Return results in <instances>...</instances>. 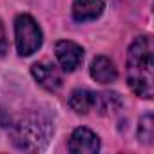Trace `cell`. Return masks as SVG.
<instances>
[{
    "label": "cell",
    "instance_id": "8",
    "mask_svg": "<svg viewBox=\"0 0 154 154\" xmlns=\"http://www.w3.org/2000/svg\"><path fill=\"white\" fill-rule=\"evenodd\" d=\"M91 76L98 84H112L118 76V71L107 56H96L91 63Z\"/></svg>",
    "mask_w": 154,
    "mask_h": 154
},
{
    "label": "cell",
    "instance_id": "6",
    "mask_svg": "<svg viewBox=\"0 0 154 154\" xmlns=\"http://www.w3.org/2000/svg\"><path fill=\"white\" fill-rule=\"evenodd\" d=\"M31 72L35 76V80L47 91H56L60 85H62V74L60 71L47 63V62H38L31 67Z\"/></svg>",
    "mask_w": 154,
    "mask_h": 154
},
{
    "label": "cell",
    "instance_id": "7",
    "mask_svg": "<svg viewBox=\"0 0 154 154\" xmlns=\"http://www.w3.org/2000/svg\"><path fill=\"white\" fill-rule=\"evenodd\" d=\"M105 8V0H74L72 17L78 22H89L102 15Z\"/></svg>",
    "mask_w": 154,
    "mask_h": 154
},
{
    "label": "cell",
    "instance_id": "4",
    "mask_svg": "<svg viewBox=\"0 0 154 154\" xmlns=\"http://www.w3.org/2000/svg\"><path fill=\"white\" fill-rule=\"evenodd\" d=\"M54 53H56V58H58L62 69L63 71H69V72L78 67L80 62H82V58H84L82 45L74 44L71 40H60V42H56Z\"/></svg>",
    "mask_w": 154,
    "mask_h": 154
},
{
    "label": "cell",
    "instance_id": "5",
    "mask_svg": "<svg viewBox=\"0 0 154 154\" xmlns=\"http://www.w3.org/2000/svg\"><path fill=\"white\" fill-rule=\"evenodd\" d=\"M98 149H100V140L93 131L80 127L71 134L69 150L72 154H93V152H98Z\"/></svg>",
    "mask_w": 154,
    "mask_h": 154
},
{
    "label": "cell",
    "instance_id": "12",
    "mask_svg": "<svg viewBox=\"0 0 154 154\" xmlns=\"http://www.w3.org/2000/svg\"><path fill=\"white\" fill-rule=\"evenodd\" d=\"M8 53V40H6V31H4V26L0 22V56H4Z\"/></svg>",
    "mask_w": 154,
    "mask_h": 154
},
{
    "label": "cell",
    "instance_id": "3",
    "mask_svg": "<svg viewBox=\"0 0 154 154\" xmlns=\"http://www.w3.org/2000/svg\"><path fill=\"white\" fill-rule=\"evenodd\" d=\"M15 36L17 51L20 56H29L42 45V31L33 17L18 15L15 20Z\"/></svg>",
    "mask_w": 154,
    "mask_h": 154
},
{
    "label": "cell",
    "instance_id": "10",
    "mask_svg": "<svg viewBox=\"0 0 154 154\" xmlns=\"http://www.w3.org/2000/svg\"><path fill=\"white\" fill-rule=\"evenodd\" d=\"M122 96L118 93H111V91H105V93H96V103H94V109L100 112V114H111V112H116L120 107H122Z\"/></svg>",
    "mask_w": 154,
    "mask_h": 154
},
{
    "label": "cell",
    "instance_id": "9",
    "mask_svg": "<svg viewBox=\"0 0 154 154\" xmlns=\"http://www.w3.org/2000/svg\"><path fill=\"white\" fill-rule=\"evenodd\" d=\"M94 103H96V93H91L87 89H76L69 98V107L78 114L91 112L94 109Z\"/></svg>",
    "mask_w": 154,
    "mask_h": 154
},
{
    "label": "cell",
    "instance_id": "1",
    "mask_svg": "<svg viewBox=\"0 0 154 154\" xmlns=\"http://www.w3.org/2000/svg\"><path fill=\"white\" fill-rule=\"evenodd\" d=\"M152 67V40L150 36H140L131 44L127 53V82L129 87L145 100H150L154 94Z\"/></svg>",
    "mask_w": 154,
    "mask_h": 154
},
{
    "label": "cell",
    "instance_id": "11",
    "mask_svg": "<svg viewBox=\"0 0 154 154\" xmlns=\"http://www.w3.org/2000/svg\"><path fill=\"white\" fill-rule=\"evenodd\" d=\"M138 136L143 143H152L154 140V120L152 114H145L138 125Z\"/></svg>",
    "mask_w": 154,
    "mask_h": 154
},
{
    "label": "cell",
    "instance_id": "2",
    "mask_svg": "<svg viewBox=\"0 0 154 154\" xmlns=\"http://www.w3.org/2000/svg\"><path fill=\"white\" fill-rule=\"evenodd\" d=\"M53 127L42 114H26L11 125V140L22 150H40L47 145Z\"/></svg>",
    "mask_w": 154,
    "mask_h": 154
}]
</instances>
